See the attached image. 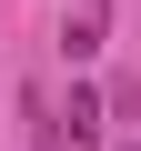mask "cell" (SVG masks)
I'll return each instance as SVG.
<instances>
[{"label": "cell", "instance_id": "1", "mask_svg": "<svg viewBox=\"0 0 141 151\" xmlns=\"http://www.w3.org/2000/svg\"><path fill=\"white\" fill-rule=\"evenodd\" d=\"M60 50H70V60H91V50H101V10H81V20H70V30H60Z\"/></svg>", "mask_w": 141, "mask_h": 151}]
</instances>
